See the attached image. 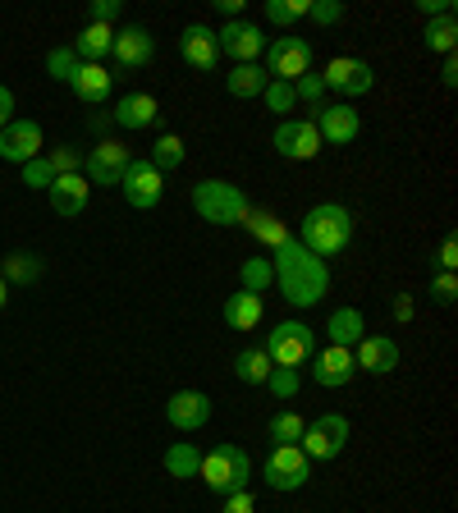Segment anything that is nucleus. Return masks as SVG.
Here are the masks:
<instances>
[{
  "instance_id": "1",
  "label": "nucleus",
  "mask_w": 458,
  "mask_h": 513,
  "mask_svg": "<svg viewBox=\"0 0 458 513\" xmlns=\"http://www.w3.org/2000/svg\"><path fill=\"white\" fill-rule=\"evenodd\" d=\"M271 271H275V284L284 289V303L294 307H317L330 289V266L321 257H312L294 234L271 252Z\"/></svg>"
},
{
  "instance_id": "2",
  "label": "nucleus",
  "mask_w": 458,
  "mask_h": 513,
  "mask_svg": "<svg viewBox=\"0 0 458 513\" xmlns=\"http://www.w3.org/2000/svg\"><path fill=\"white\" fill-rule=\"evenodd\" d=\"M298 243H303L312 257H339V252H349L353 243V211L344 207V202H321V207H312L303 220H298Z\"/></svg>"
},
{
  "instance_id": "3",
  "label": "nucleus",
  "mask_w": 458,
  "mask_h": 513,
  "mask_svg": "<svg viewBox=\"0 0 458 513\" xmlns=\"http://www.w3.org/2000/svg\"><path fill=\"white\" fill-rule=\"evenodd\" d=\"M197 477L207 481L211 495L248 491V477H252L248 449H243V445H216L211 454H202V463H197Z\"/></svg>"
},
{
  "instance_id": "4",
  "label": "nucleus",
  "mask_w": 458,
  "mask_h": 513,
  "mask_svg": "<svg viewBox=\"0 0 458 513\" xmlns=\"http://www.w3.org/2000/svg\"><path fill=\"white\" fill-rule=\"evenodd\" d=\"M248 193L239 184H225V179H202L193 184V211L211 225H239L243 211H248Z\"/></svg>"
},
{
  "instance_id": "5",
  "label": "nucleus",
  "mask_w": 458,
  "mask_h": 513,
  "mask_svg": "<svg viewBox=\"0 0 458 513\" xmlns=\"http://www.w3.org/2000/svg\"><path fill=\"white\" fill-rule=\"evenodd\" d=\"M262 353L271 358V367H303L312 353H317V330L307 321H280V326L266 335Z\"/></svg>"
},
{
  "instance_id": "6",
  "label": "nucleus",
  "mask_w": 458,
  "mask_h": 513,
  "mask_svg": "<svg viewBox=\"0 0 458 513\" xmlns=\"http://www.w3.org/2000/svg\"><path fill=\"white\" fill-rule=\"evenodd\" d=\"M344 445H349V417L344 413H321L317 422L303 426V440H298V449H303L312 463H330L344 454Z\"/></svg>"
},
{
  "instance_id": "7",
  "label": "nucleus",
  "mask_w": 458,
  "mask_h": 513,
  "mask_svg": "<svg viewBox=\"0 0 458 513\" xmlns=\"http://www.w3.org/2000/svg\"><path fill=\"white\" fill-rule=\"evenodd\" d=\"M262 55L271 83H298L303 74H312V46L303 37H275V42H266Z\"/></svg>"
},
{
  "instance_id": "8",
  "label": "nucleus",
  "mask_w": 458,
  "mask_h": 513,
  "mask_svg": "<svg viewBox=\"0 0 458 513\" xmlns=\"http://www.w3.org/2000/svg\"><path fill=\"white\" fill-rule=\"evenodd\" d=\"M262 477L271 491H303L312 481V459L298 445H275L262 463Z\"/></svg>"
},
{
  "instance_id": "9",
  "label": "nucleus",
  "mask_w": 458,
  "mask_h": 513,
  "mask_svg": "<svg viewBox=\"0 0 458 513\" xmlns=\"http://www.w3.org/2000/svg\"><path fill=\"white\" fill-rule=\"evenodd\" d=\"M129 161H133V152L124 147V142L101 138L97 147L83 156V179H88V184H101V188H120V179H124V170H129Z\"/></svg>"
},
{
  "instance_id": "10",
  "label": "nucleus",
  "mask_w": 458,
  "mask_h": 513,
  "mask_svg": "<svg viewBox=\"0 0 458 513\" xmlns=\"http://www.w3.org/2000/svg\"><path fill=\"white\" fill-rule=\"evenodd\" d=\"M120 188H124V197H129L133 211H152V207H161V197H165L161 170H156L147 156H133L129 170H124V179H120Z\"/></svg>"
},
{
  "instance_id": "11",
  "label": "nucleus",
  "mask_w": 458,
  "mask_h": 513,
  "mask_svg": "<svg viewBox=\"0 0 458 513\" xmlns=\"http://www.w3.org/2000/svg\"><path fill=\"white\" fill-rule=\"evenodd\" d=\"M216 42H220V55H229L234 65H257V55L266 51V33L257 28V23H248V19L220 23Z\"/></svg>"
},
{
  "instance_id": "12",
  "label": "nucleus",
  "mask_w": 458,
  "mask_h": 513,
  "mask_svg": "<svg viewBox=\"0 0 458 513\" xmlns=\"http://www.w3.org/2000/svg\"><path fill=\"white\" fill-rule=\"evenodd\" d=\"M271 147L284 161H312L321 152V133L312 120H280L271 133Z\"/></svg>"
},
{
  "instance_id": "13",
  "label": "nucleus",
  "mask_w": 458,
  "mask_h": 513,
  "mask_svg": "<svg viewBox=\"0 0 458 513\" xmlns=\"http://www.w3.org/2000/svg\"><path fill=\"white\" fill-rule=\"evenodd\" d=\"M321 83H326V92H339V97H367L371 83H376V74H371L367 60L335 55V60L326 65V74H321Z\"/></svg>"
},
{
  "instance_id": "14",
  "label": "nucleus",
  "mask_w": 458,
  "mask_h": 513,
  "mask_svg": "<svg viewBox=\"0 0 458 513\" xmlns=\"http://www.w3.org/2000/svg\"><path fill=\"white\" fill-rule=\"evenodd\" d=\"M0 156L14 165H28L33 156H42V124L14 115V120L0 129Z\"/></svg>"
},
{
  "instance_id": "15",
  "label": "nucleus",
  "mask_w": 458,
  "mask_h": 513,
  "mask_svg": "<svg viewBox=\"0 0 458 513\" xmlns=\"http://www.w3.org/2000/svg\"><path fill=\"white\" fill-rule=\"evenodd\" d=\"M353 376H358L353 349H339V344H330V349L312 353V381H317L321 390H344Z\"/></svg>"
},
{
  "instance_id": "16",
  "label": "nucleus",
  "mask_w": 458,
  "mask_h": 513,
  "mask_svg": "<svg viewBox=\"0 0 458 513\" xmlns=\"http://www.w3.org/2000/svg\"><path fill=\"white\" fill-rule=\"evenodd\" d=\"M179 55H184V65L197 69V74H211L220 60V42H216V28L207 23H188L184 37H179Z\"/></svg>"
},
{
  "instance_id": "17",
  "label": "nucleus",
  "mask_w": 458,
  "mask_h": 513,
  "mask_svg": "<svg viewBox=\"0 0 458 513\" xmlns=\"http://www.w3.org/2000/svg\"><path fill=\"white\" fill-rule=\"evenodd\" d=\"M165 422L175 431H202L211 422V399L202 390H175L165 404Z\"/></svg>"
},
{
  "instance_id": "18",
  "label": "nucleus",
  "mask_w": 458,
  "mask_h": 513,
  "mask_svg": "<svg viewBox=\"0 0 458 513\" xmlns=\"http://www.w3.org/2000/svg\"><path fill=\"white\" fill-rule=\"evenodd\" d=\"M317 133H321V142H330V147H349V142H358V133H362L358 110H353L349 101H339V106H321Z\"/></svg>"
},
{
  "instance_id": "19",
  "label": "nucleus",
  "mask_w": 458,
  "mask_h": 513,
  "mask_svg": "<svg viewBox=\"0 0 458 513\" xmlns=\"http://www.w3.org/2000/svg\"><path fill=\"white\" fill-rule=\"evenodd\" d=\"M399 344H394V335H362L358 339V353H353V362H358L362 372L371 376H390L394 367H399Z\"/></svg>"
},
{
  "instance_id": "20",
  "label": "nucleus",
  "mask_w": 458,
  "mask_h": 513,
  "mask_svg": "<svg viewBox=\"0 0 458 513\" xmlns=\"http://www.w3.org/2000/svg\"><path fill=\"white\" fill-rule=\"evenodd\" d=\"M110 55H115V65H120V69H142V65H152L156 42H152V33H147V28L129 23V28H120V33H115Z\"/></svg>"
},
{
  "instance_id": "21",
  "label": "nucleus",
  "mask_w": 458,
  "mask_h": 513,
  "mask_svg": "<svg viewBox=\"0 0 458 513\" xmlns=\"http://www.w3.org/2000/svg\"><path fill=\"white\" fill-rule=\"evenodd\" d=\"M88 193H92V184L83 175H60L51 188H46V197H51V211L55 216H83L88 211Z\"/></svg>"
},
{
  "instance_id": "22",
  "label": "nucleus",
  "mask_w": 458,
  "mask_h": 513,
  "mask_svg": "<svg viewBox=\"0 0 458 513\" xmlns=\"http://www.w3.org/2000/svg\"><path fill=\"white\" fill-rule=\"evenodd\" d=\"M110 120L120 129H152L161 120V101L152 92H129V97H120V106L110 110Z\"/></svg>"
},
{
  "instance_id": "23",
  "label": "nucleus",
  "mask_w": 458,
  "mask_h": 513,
  "mask_svg": "<svg viewBox=\"0 0 458 513\" xmlns=\"http://www.w3.org/2000/svg\"><path fill=\"white\" fill-rule=\"evenodd\" d=\"M69 88H74V97L83 101V106H106L110 88H115V74H110L106 65H83Z\"/></svg>"
},
{
  "instance_id": "24",
  "label": "nucleus",
  "mask_w": 458,
  "mask_h": 513,
  "mask_svg": "<svg viewBox=\"0 0 458 513\" xmlns=\"http://www.w3.org/2000/svg\"><path fill=\"white\" fill-rule=\"evenodd\" d=\"M239 225H243V230H248L257 243H262V248H271V252L280 248L284 239H289V225H284V220L275 216V211H266V207H248V211H243Z\"/></svg>"
},
{
  "instance_id": "25",
  "label": "nucleus",
  "mask_w": 458,
  "mask_h": 513,
  "mask_svg": "<svg viewBox=\"0 0 458 513\" xmlns=\"http://www.w3.org/2000/svg\"><path fill=\"white\" fill-rule=\"evenodd\" d=\"M220 317H225L229 330H257V326H262V317H266V303L257 294H243V289H239V294L225 298Z\"/></svg>"
},
{
  "instance_id": "26",
  "label": "nucleus",
  "mask_w": 458,
  "mask_h": 513,
  "mask_svg": "<svg viewBox=\"0 0 458 513\" xmlns=\"http://www.w3.org/2000/svg\"><path fill=\"white\" fill-rule=\"evenodd\" d=\"M110 46H115V33H110L106 23H88V28L74 37V55L83 65H101L110 55Z\"/></svg>"
},
{
  "instance_id": "27",
  "label": "nucleus",
  "mask_w": 458,
  "mask_h": 513,
  "mask_svg": "<svg viewBox=\"0 0 458 513\" xmlns=\"http://www.w3.org/2000/svg\"><path fill=\"white\" fill-rule=\"evenodd\" d=\"M362 330H367V321H362L358 307H335V312H330V321H326L330 344H339V349H353V344L362 339Z\"/></svg>"
},
{
  "instance_id": "28",
  "label": "nucleus",
  "mask_w": 458,
  "mask_h": 513,
  "mask_svg": "<svg viewBox=\"0 0 458 513\" xmlns=\"http://www.w3.org/2000/svg\"><path fill=\"white\" fill-rule=\"evenodd\" d=\"M266 69L262 65H234L225 74V88H229V97H239V101H252V97H262L266 92Z\"/></svg>"
},
{
  "instance_id": "29",
  "label": "nucleus",
  "mask_w": 458,
  "mask_h": 513,
  "mask_svg": "<svg viewBox=\"0 0 458 513\" xmlns=\"http://www.w3.org/2000/svg\"><path fill=\"white\" fill-rule=\"evenodd\" d=\"M0 280L10 284H37L42 280V257L37 252H10L5 262H0Z\"/></svg>"
},
{
  "instance_id": "30",
  "label": "nucleus",
  "mask_w": 458,
  "mask_h": 513,
  "mask_svg": "<svg viewBox=\"0 0 458 513\" xmlns=\"http://www.w3.org/2000/svg\"><path fill=\"white\" fill-rule=\"evenodd\" d=\"M426 51H440V55H454V42H458V23L454 14H440V19H426V33H422Z\"/></svg>"
},
{
  "instance_id": "31",
  "label": "nucleus",
  "mask_w": 458,
  "mask_h": 513,
  "mask_svg": "<svg viewBox=\"0 0 458 513\" xmlns=\"http://www.w3.org/2000/svg\"><path fill=\"white\" fill-rule=\"evenodd\" d=\"M234 376H239L243 385H266V376H271V358L262 353V344H257V349H243L239 358H234Z\"/></svg>"
},
{
  "instance_id": "32",
  "label": "nucleus",
  "mask_w": 458,
  "mask_h": 513,
  "mask_svg": "<svg viewBox=\"0 0 458 513\" xmlns=\"http://www.w3.org/2000/svg\"><path fill=\"white\" fill-rule=\"evenodd\" d=\"M239 280H243V294H257L262 298L266 289L275 284V271H271V257H248L239 266Z\"/></svg>"
},
{
  "instance_id": "33",
  "label": "nucleus",
  "mask_w": 458,
  "mask_h": 513,
  "mask_svg": "<svg viewBox=\"0 0 458 513\" xmlns=\"http://www.w3.org/2000/svg\"><path fill=\"white\" fill-rule=\"evenodd\" d=\"M197 463H202V454H197V445H188V440H179V445L165 449V472H170L175 481L197 477Z\"/></svg>"
},
{
  "instance_id": "34",
  "label": "nucleus",
  "mask_w": 458,
  "mask_h": 513,
  "mask_svg": "<svg viewBox=\"0 0 458 513\" xmlns=\"http://www.w3.org/2000/svg\"><path fill=\"white\" fill-rule=\"evenodd\" d=\"M147 161L156 165V170H179V165H184V138H179V133H161V138L152 142V156H147Z\"/></svg>"
},
{
  "instance_id": "35",
  "label": "nucleus",
  "mask_w": 458,
  "mask_h": 513,
  "mask_svg": "<svg viewBox=\"0 0 458 513\" xmlns=\"http://www.w3.org/2000/svg\"><path fill=\"white\" fill-rule=\"evenodd\" d=\"M78 69H83V60L74 55V46H55V51L46 55V74H51L55 83H74Z\"/></svg>"
},
{
  "instance_id": "36",
  "label": "nucleus",
  "mask_w": 458,
  "mask_h": 513,
  "mask_svg": "<svg viewBox=\"0 0 458 513\" xmlns=\"http://www.w3.org/2000/svg\"><path fill=\"white\" fill-rule=\"evenodd\" d=\"M303 417L298 413H275L271 422H266V436L275 440V445H298V440H303Z\"/></svg>"
},
{
  "instance_id": "37",
  "label": "nucleus",
  "mask_w": 458,
  "mask_h": 513,
  "mask_svg": "<svg viewBox=\"0 0 458 513\" xmlns=\"http://www.w3.org/2000/svg\"><path fill=\"white\" fill-rule=\"evenodd\" d=\"M307 5H312V0H266V19H271L275 28H289V23L307 19Z\"/></svg>"
},
{
  "instance_id": "38",
  "label": "nucleus",
  "mask_w": 458,
  "mask_h": 513,
  "mask_svg": "<svg viewBox=\"0 0 458 513\" xmlns=\"http://www.w3.org/2000/svg\"><path fill=\"white\" fill-rule=\"evenodd\" d=\"M298 385H303V376H298V367H271V376H266V390L275 394V399H294Z\"/></svg>"
},
{
  "instance_id": "39",
  "label": "nucleus",
  "mask_w": 458,
  "mask_h": 513,
  "mask_svg": "<svg viewBox=\"0 0 458 513\" xmlns=\"http://www.w3.org/2000/svg\"><path fill=\"white\" fill-rule=\"evenodd\" d=\"M262 101H266V110H271V115H280V120H289L284 110H294V106H298V97H294V83H266Z\"/></svg>"
},
{
  "instance_id": "40",
  "label": "nucleus",
  "mask_w": 458,
  "mask_h": 513,
  "mask_svg": "<svg viewBox=\"0 0 458 513\" xmlns=\"http://www.w3.org/2000/svg\"><path fill=\"white\" fill-rule=\"evenodd\" d=\"M46 165H51L55 179H60V175H78V170H83V156H78L74 147H60V152L46 156Z\"/></svg>"
},
{
  "instance_id": "41",
  "label": "nucleus",
  "mask_w": 458,
  "mask_h": 513,
  "mask_svg": "<svg viewBox=\"0 0 458 513\" xmlns=\"http://www.w3.org/2000/svg\"><path fill=\"white\" fill-rule=\"evenodd\" d=\"M294 97L321 110V97H326V83H321V74H303V78H298V83H294Z\"/></svg>"
},
{
  "instance_id": "42",
  "label": "nucleus",
  "mask_w": 458,
  "mask_h": 513,
  "mask_svg": "<svg viewBox=\"0 0 458 513\" xmlns=\"http://www.w3.org/2000/svg\"><path fill=\"white\" fill-rule=\"evenodd\" d=\"M307 19L321 23V28H330V23L344 19V5H339V0H312V5H307Z\"/></svg>"
},
{
  "instance_id": "43",
  "label": "nucleus",
  "mask_w": 458,
  "mask_h": 513,
  "mask_svg": "<svg viewBox=\"0 0 458 513\" xmlns=\"http://www.w3.org/2000/svg\"><path fill=\"white\" fill-rule=\"evenodd\" d=\"M23 184L28 188H51L55 175H51V165H46V156H33V161L23 165Z\"/></svg>"
},
{
  "instance_id": "44",
  "label": "nucleus",
  "mask_w": 458,
  "mask_h": 513,
  "mask_svg": "<svg viewBox=\"0 0 458 513\" xmlns=\"http://www.w3.org/2000/svg\"><path fill=\"white\" fill-rule=\"evenodd\" d=\"M120 10H124L120 0H92V5H88V19L92 23H106V28H110V23L120 19Z\"/></svg>"
},
{
  "instance_id": "45",
  "label": "nucleus",
  "mask_w": 458,
  "mask_h": 513,
  "mask_svg": "<svg viewBox=\"0 0 458 513\" xmlns=\"http://www.w3.org/2000/svg\"><path fill=\"white\" fill-rule=\"evenodd\" d=\"M431 294H436V303H454L458 298V280H454V271H440L436 280H431Z\"/></svg>"
},
{
  "instance_id": "46",
  "label": "nucleus",
  "mask_w": 458,
  "mask_h": 513,
  "mask_svg": "<svg viewBox=\"0 0 458 513\" xmlns=\"http://www.w3.org/2000/svg\"><path fill=\"white\" fill-rule=\"evenodd\" d=\"M220 513H257V500H252V491H234V495H225V509Z\"/></svg>"
},
{
  "instance_id": "47",
  "label": "nucleus",
  "mask_w": 458,
  "mask_h": 513,
  "mask_svg": "<svg viewBox=\"0 0 458 513\" xmlns=\"http://www.w3.org/2000/svg\"><path fill=\"white\" fill-rule=\"evenodd\" d=\"M458 266V243H454V234H449L445 243H440V271H454Z\"/></svg>"
},
{
  "instance_id": "48",
  "label": "nucleus",
  "mask_w": 458,
  "mask_h": 513,
  "mask_svg": "<svg viewBox=\"0 0 458 513\" xmlns=\"http://www.w3.org/2000/svg\"><path fill=\"white\" fill-rule=\"evenodd\" d=\"M10 120H14V92L0 83V129H5Z\"/></svg>"
},
{
  "instance_id": "49",
  "label": "nucleus",
  "mask_w": 458,
  "mask_h": 513,
  "mask_svg": "<svg viewBox=\"0 0 458 513\" xmlns=\"http://www.w3.org/2000/svg\"><path fill=\"white\" fill-rule=\"evenodd\" d=\"M216 10L225 14V23H234V19H243V0H216Z\"/></svg>"
},
{
  "instance_id": "50",
  "label": "nucleus",
  "mask_w": 458,
  "mask_h": 513,
  "mask_svg": "<svg viewBox=\"0 0 458 513\" xmlns=\"http://www.w3.org/2000/svg\"><path fill=\"white\" fill-rule=\"evenodd\" d=\"M440 83H445V88H454V83H458V60H454V55H445V69H440Z\"/></svg>"
},
{
  "instance_id": "51",
  "label": "nucleus",
  "mask_w": 458,
  "mask_h": 513,
  "mask_svg": "<svg viewBox=\"0 0 458 513\" xmlns=\"http://www.w3.org/2000/svg\"><path fill=\"white\" fill-rule=\"evenodd\" d=\"M110 124H115V120H110L106 110H92V115H88V129H92V133H106Z\"/></svg>"
},
{
  "instance_id": "52",
  "label": "nucleus",
  "mask_w": 458,
  "mask_h": 513,
  "mask_svg": "<svg viewBox=\"0 0 458 513\" xmlns=\"http://www.w3.org/2000/svg\"><path fill=\"white\" fill-rule=\"evenodd\" d=\"M394 317H399V321H413V298H408V294L394 298Z\"/></svg>"
},
{
  "instance_id": "53",
  "label": "nucleus",
  "mask_w": 458,
  "mask_h": 513,
  "mask_svg": "<svg viewBox=\"0 0 458 513\" xmlns=\"http://www.w3.org/2000/svg\"><path fill=\"white\" fill-rule=\"evenodd\" d=\"M5 303H10V284L0 280V312H5Z\"/></svg>"
}]
</instances>
